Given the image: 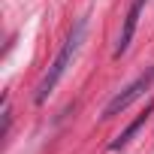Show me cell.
<instances>
[{"mask_svg":"<svg viewBox=\"0 0 154 154\" xmlns=\"http://www.w3.org/2000/svg\"><path fill=\"white\" fill-rule=\"evenodd\" d=\"M85 30H88V21H85V18H79V21H75V27L69 30L66 42L60 45V51H57L54 63L48 66V72L39 79V85H36V94H33V100H36V103H45V100H48V94L57 88V82L63 79L66 66L72 63V57L79 54V48H82V42H85Z\"/></svg>","mask_w":154,"mask_h":154,"instance_id":"cell-1","label":"cell"},{"mask_svg":"<svg viewBox=\"0 0 154 154\" xmlns=\"http://www.w3.org/2000/svg\"><path fill=\"white\" fill-rule=\"evenodd\" d=\"M151 85H154V66H148L142 75H136V79H133V82H130V85H127L121 94H115V97L106 103V109H103V118H115L118 112L130 109V106H133V103H136V100H139V97H142V94H145Z\"/></svg>","mask_w":154,"mask_h":154,"instance_id":"cell-2","label":"cell"},{"mask_svg":"<svg viewBox=\"0 0 154 154\" xmlns=\"http://www.w3.org/2000/svg\"><path fill=\"white\" fill-rule=\"evenodd\" d=\"M145 3H148V0H133V3H130V9H127V15H124V24H121V33H118V42H115V57H121V54L130 48V42H133V33H136V24H139V15H142Z\"/></svg>","mask_w":154,"mask_h":154,"instance_id":"cell-3","label":"cell"},{"mask_svg":"<svg viewBox=\"0 0 154 154\" xmlns=\"http://www.w3.org/2000/svg\"><path fill=\"white\" fill-rule=\"evenodd\" d=\"M151 112H154V100L145 106V112H142V115H136V118H133V121H130V124H127V127H124V130H121V133H118V136L109 142V151H121V148H124V145L133 139V133H136V130H139V127L148 121V115H151Z\"/></svg>","mask_w":154,"mask_h":154,"instance_id":"cell-4","label":"cell"}]
</instances>
